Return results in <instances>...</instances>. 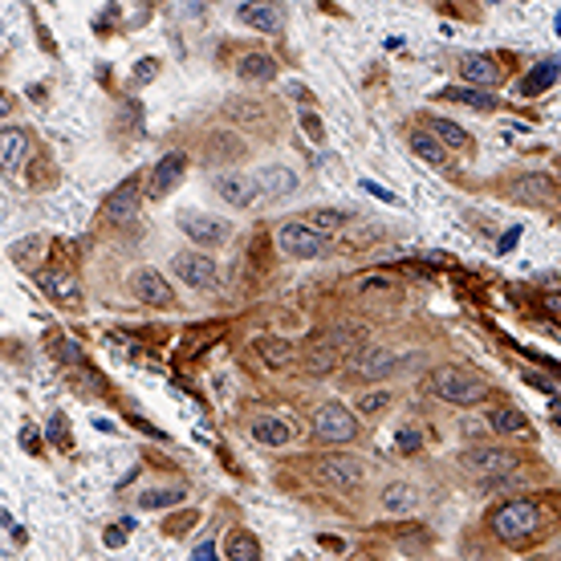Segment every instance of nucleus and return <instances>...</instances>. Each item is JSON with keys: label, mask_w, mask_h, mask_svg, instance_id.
Returning <instances> with one entry per match:
<instances>
[{"label": "nucleus", "mask_w": 561, "mask_h": 561, "mask_svg": "<svg viewBox=\"0 0 561 561\" xmlns=\"http://www.w3.org/2000/svg\"><path fill=\"white\" fill-rule=\"evenodd\" d=\"M431 395L452 407H476L492 395V387H488V379H480L476 370H468V366H439V370L431 374Z\"/></svg>", "instance_id": "1"}, {"label": "nucleus", "mask_w": 561, "mask_h": 561, "mask_svg": "<svg viewBox=\"0 0 561 561\" xmlns=\"http://www.w3.org/2000/svg\"><path fill=\"white\" fill-rule=\"evenodd\" d=\"M537 528H541V509L533 500H509L492 512V533L509 545L528 541Z\"/></svg>", "instance_id": "2"}, {"label": "nucleus", "mask_w": 561, "mask_h": 561, "mask_svg": "<svg viewBox=\"0 0 561 561\" xmlns=\"http://www.w3.org/2000/svg\"><path fill=\"white\" fill-rule=\"evenodd\" d=\"M276 248L293 260H317L330 252V236L313 232L305 220H285V224L276 228Z\"/></svg>", "instance_id": "3"}, {"label": "nucleus", "mask_w": 561, "mask_h": 561, "mask_svg": "<svg viewBox=\"0 0 561 561\" xmlns=\"http://www.w3.org/2000/svg\"><path fill=\"white\" fill-rule=\"evenodd\" d=\"M313 480L333 492H354V488H362L366 468L354 455H322V460H313Z\"/></svg>", "instance_id": "4"}, {"label": "nucleus", "mask_w": 561, "mask_h": 561, "mask_svg": "<svg viewBox=\"0 0 561 561\" xmlns=\"http://www.w3.org/2000/svg\"><path fill=\"white\" fill-rule=\"evenodd\" d=\"M179 232L187 236L192 244H200L203 248H224L228 240H232V224L220 216H208V211H179Z\"/></svg>", "instance_id": "5"}, {"label": "nucleus", "mask_w": 561, "mask_h": 561, "mask_svg": "<svg viewBox=\"0 0 561 561\" xmlns=\"http://www.w3.org/2000/svg\"><path fill=\"white\" fill-rule=\"evenodd\" d=\"M313 435L322 444H350L358 435V415L341 403H322L313 411Z\"/></svg>", "instance_id": "6"}, {"label": "nucleus", "mask_w": 561, "mask_h": 561, "mask_svg": "<svg viewBox=\"0 0 561 561\" xmlns=\"http://www.w3.org/2000/svg\"><path fill=\"white\" fill-rule=\"evenodd\" d=\"M460 468L492 480V476H509V472L517 468V455L504 452V447H496V444H472V447H463L460 452Z\"/></svg>", "instance_id": "7"}, {"label": "nucleus", "mask_w": 561, "mask_h": 561, "mask_svg": "<svg viewBox=\"0 0 561 561\" xmlns=\"http://www.w3.org/2000/svg\"><path fill=\"white\" fill-rule=\"evenodd\" d=\"M171 268H175V276L183 285H192V289H216V285H220L216 260H211L208 252H200V248L175 252V257H171Z\"/></svg>", "instance_id": "8"}, {"label": "nucleus", "mask_w": 561, "mask_h": 561, "mask_svg": "<svg viewBox=\"0 0 561 561\" xmlns=\"http://www.w3.org/2000/svg\"><path fill=\"white\" fill-rule=\"evenodd\" d=\"M211 187H216V195L224 203H236V208H252L260 195L257 179L244 175V171H220L216 179H211Z\"/></svg>", "instance_id": "9"}, {"label": "nucleus", "mask_w": 561, "mask_h": 561, "mask_svg": "<svg viewBox=\"0 0 561 561\" xmlns=\"http://www.w3.org/2000/svg\"><path fill=\"white\" fill-rule=\"evenodd\" d=\"M187 171V154L183 151H171L163 154L159 163H154L151 171V183H146V200H163V195H171L179 187V179H183Z\"/></svg>", "instance_id": "10"}, {"label": "nucleus", "mask_w": 561, "mask_h": 561, "mask_svg": "<svg viewBox=\"0 0 561 561\" xmlns=\"http://www.w3.org/2000/svg\"><path fill=\"white\" fill-rule=\"evenodd\" d=\"M130 289H135L138 301H146V305H175V293H171L167 276L159 273V268H138L135 276H130Z\"/></svg>", "instance_id": "11"}, {"label": "nucleus", "mask_w": 561, "mask_h": 561, "mask_svg": "<svg viewBox=\"0 0 561 561\" xmlns=\"http://www.w3.org/2000/svg\"><path fill=\"white\" fill-rule=\"evenodd\" d=\"M135 211H138V175H126L110 195H106L102 216L110 220V224H126Z\"/></svg>", "instance_id": "12"}, {"label": "nucleus", "mask_w": 561, "mask_h": 561, "mask_svg": "<svg viewBox=\"0 0 561 561\" xmlns=\"http://www.w3.org/2000/svg\"><path fill=\"white\" fill-rule=\"evenodd\" d=\"M341 346H333L330 338H313L305 346V354H301V366H305V374H313V379H322V374H330V370H338L341 366Z\"/></svg>", "instance_id": "13"}, {"label": "nucleus", "mask_w": 561, "mask_h": 561, "mask_svg": "<svg viewBox=\"0 0 561 561\" xmlns=\"http://www.w3.org/2000/svg\"><path fill=\"white\" fill-rule=\"evenodd\" d=\"M354 370L362 379H387L390 370H398V354L390 346H362L354 354Z\"/></svg>", "instance_id": "14"}, {"label": "nucleus", "mask_w": 561, "mask_h": 561, "mask_svg": "<svg viewBox=\"0 0 561 561\" xmlns=\"http://www.w3.org/2000/svg\"><path fill=\"white\" fill-rule=\"evenodd\" d=\"M252 354H257L268 370H281V366L293 362L297 346H293L289 338H276V333H260V338H252Z\"/></svg>", "instance_id": "15"}, {"label": "nucleus", "mask_w": 561, "mask_h": 561, "mask_svg": "<svg viewBox=\"0 0 561 561\" xmlns=\"http://www.w3.org/2000/svg\"><path fill=\"white\" fill-rule=\"evenodd\" d=\"M460 78L468 86H500V65L488 53H463L460 57Z\"/></svg>", "instance_id": "16"}, {"label": "nucleus", "mask_w": 561, "mask_h": 561, "mask_svg": "<svg viewBox=\"0 0 561 561\" xmlns=\"http://www.w3.org/2000/svg\"><path fill=\"white\" fill-rule=\"evenodd\" d=\"M252 179H257L260 195H268V200H276V195H289V192H297V171H293V167H285V163H268V167H260Z\"/></svg>", "instance_id": "17"}, {"label": "nucleus", "mask_w": 561, "mask_h": 561, "mask_svg": "<svg viewBox=\"0 0 561 561\" xmlns=\"http://www.w3.org/2000/svg\"><path fill=\"white\" fill-rule=\"evenodd\" d=\"M41 289H45L57 305H78L81 301V285L70 268H49V273H41Z\"/></svg>", "instance_id": "18"}, {"label": "nucleus", "mask_w": 561, "mask_h": 561, "mask_svg": "<svg viewBox=\"0 0 561 561\" xmlns=\"http://www.w3.org/2000/svg\"><path fill=\"white\" fill-rule=\"evenodd\" d=\"M244 151H248V146H244L240 135H232V130H216V135L203 138V159L208 163H236V159H244Z\"/></svg>", "instance_id": "19"}, {"label": "nucleus", "mask_w": 561, "mask_h": 561, "mask_svg": "<svg viewBox=\"0 0 561 561\" xmlns=\"http://www.w3.org/2000/svg\"><path fill=\"white\" fill-rule=\"evenodd\" d=\"M236 16L260 33H281V24H285L281 5H252V0H244V5H236Z\"/></svg>", "instance_id": "20"}, {"label": "nucleus", "mask_w": 561, "mask_h": 561, "mask_svg": "<svg viewBox=\"0 0 561 561\" xmlns=\"http://www.w3.org/2000/svg\"><path fill=\"white\" fill-rule=\"evenodd\" d=\"M509 195L520 203H549L553 200V179L541 175V171H528V175H520L517 183L509 187Z\"/></svg>", "instance_id": "21"}, {"label": "nucleus", "mask_w": 561, "mask_h": 561, "mask_svg": "<svg viewBox=\"0 0 561 561\" xmlns=\"http://www.w3.org/2000/svg\"><path fill=\"white\" fill-rule=\"evenodd\" d=\"M236 78H244V81H273L276 78V61L268 53H240V57H236Z\"/></svg>", "instance_id": "22"}, {"label": "nucleus", "mask_w": 561, "mask_h": 561, "mask_svg": "<svg viewBox=\"0 0 561 561\" xmlns=\"http://www.w3.org/2000/svg\"><path fill=\"white\" fill-rule=\"evenodd\" d=\"M407 143H411V151L419 154L423 163H431V167H444V163H447V146L439 143L431 130H411V135H407Z\"/></svg>", "instance_id": "23"}, {"label": "nucleus", "mask_w": 561, "mask_h": 561, "mask_svg": "<svg viewBox=\"0 0 561 561\" xmlns=\"http://www.w3.org/2000/svg\"><path fill=\"white\" fill-rule=\"evenodd\" d=\"M561 78V57H549V61H541V65H533V70H528V78L520 81V94H545V89L553 86V81Z\"/></svg>", "instance_id": "24"}, {"label": "nucleus", "mask_w": 561, "mask_h": 561, "mask_svg": "<svg viewBox=\"0 0 561 561\" xmlns=\"http://www.w3.org/2000/svg\"><path fill=\"white\" fill-rule=\"evenodd\" d=\"M224 553L228 561H260V541L252 533H244V528H232L224 537Z\"/></svg>", "instance_id": "25"}, {"label": "nucleus", "mask_w": 561, "mask_h": 561, "mask_svg": "<svg viewBox=\"0 0 561 561\" xmlns=\"http://www.w3.org/2000/svg\"><path fill=\"white\" fill-rule=\"evenodd\" d=\"M488 427L504 431V435H520V431H528V415L517 407H496V411H488Z\"/></svg>", "instance_id": "26"}, {"label": "nucleus", "mask_w": 561, "mask_h": 561, "mask_svg": "<svg viewBox=\"0 0 561 561\" xmlns=\"http://www.w3.org/2000/svg\"><path fill=\"white\" fill-rule=\"evenodd\" d=\"M24 146H29V135H24V130H16V126H8L5 130V146H0V167H5V171L21 167Z\"/></svg>", "instance_id": "27"}, {"label": "nucleus", "mask_w": 561, "mask_h": 561, "mask_svg": "<svg viewBox=\"0 0 561 561\" xmlns=\"http://www.w3.org/2000/svg\"><path fill=\"white\" fill-rule=\"evenodd\" d=\"M252 439L265 444V447H285L293 439V431L285 427L281 419H257V423H252Z\"/></svg>", "instance_id": "28"}, {"label": "nucleus", "mask_w": 561, "mask_h": 561, "mask_svg": "<svg viewBox=\"0 0 561 561\" xmlns=\"http://www.w3.org/2000/svg\"><path fill=\"white\" fill-rule=\"evenodd\" d=\"M305 224L313 228V232H322V236H333L338 228L350 224V216H346V211H338V208H313L305 216Z\"/></svg>", "instance_id": "29"}, {"label": "nucleus", "mask_w": 561, "mask_h": 561, "mask_svg": "<svg viewBox=\"0 0 561 561\" xmlns=\"http://www.w3.org/2000/svg\"><path fill=\"white\" fill-rule=\"evenodd\" d=\"M41 252H45V236H24V240L8 244V260L21 268H33V260H37Z\"/></svg>", "instance_id": "30"}, {"label": "nucleus", "mask_w": 561, "mask_h": 561, "mask_svg": "<svg viewBox=\"0 0 561 561\" xmlns=\"http://www.w3.org/2000/svg\"><path fill=\"white\" fill-rule=\"evenodd\" d=\"M415 504H419V492H415L411 484H390L387 492H382V509L387 512H411Z\"/></svg>", "instance_id": "31"}, {"label": "nucleus", "mask_w": 561, "mask_h": 561, "mask_svg": "<svg viewBox=\"0 0 561 561\" xmlns=\"http://www.w3.org/2000/svg\"><path fill=\"white\" fill-rule=\"evenodd\" d=\"M427 130L447 146V151H452V146H463V143H468V130H463L460 122H452V118H431Z\"/></svg>", "instance_id": "32"}, {"label": "nucleus", "mask_w": 561, "mask_h": 561, "mask_svg": "<svg viewBox=\"0 0 561 561\" xmlns=\"http://www.w3.org/2000/svg\"><path fill=\"white\" fill-rule=\"evenodd\" d=\"M224 114L228 118H236V122H265V102H252V98H232V102L224 106Z\"/></svg>", "instance_id": "33"}, {"label": "nucleus", "mask_w": 561, "mask_h": 561, "mask_svg": "<svg viewBox=\"0 0 561 561\" xmlns=\"http://www.w3.org/2000/svg\"><path fill=\"white\" fill-rule=\"evenodd\" d=\"M179 500H183V488H151L138 496V509H171Z\"/></svg>", "instance_id": "34"}, {"label": "nucleus", "mask_w": 561, "mask_h": 561, "mask_svg": "<svg viewBox=\"0 0 561 561\" xmlns=\"http://www.w3.org/2000/svg\"><path fill=\"white\" fill-rule=\"evenodd\" d=\"M444 98H452V102H463V106H472V110H492V98L484 94V89H468V86H460V89H444Z\"/></svg>", "instance_id": "35"}, {"label": "nucleus", "mask_w": 561, "mask_h": 561, "mask_svg": "<svg viewBox=\"0 0 561 561\" xmlns=\"http://www.w3.org/2000/svg\"><path fill=\"white\" fill-rule=\"evenodd\" d=\"M390 390H366L362 398H358V415H366V419H370V415H382L390 407Z\"/></svg>", "instance_id": "36"}, {"label": "nucleus", "mask_w": 561, "mask_h": 561, "mask_svg": "<svg viewBox=\"0 0 561 561\" xmlns=\"http://www.w3.org/2000/svg\"><path fill=\"white\" fill-rule=\"evenodd\" d=\"M49 350L57 354V362H61V366H78L81 362V350L73 346V341H65L61 333H49Z\"/></svg>", "instance_id": "37"}, {"label": "nucleus", "mask_w": 561, "mask_h": 561, "mask_svg": "<svg viewBox=\"0 0 561 561\" xmlns=\"http://www.w3.org/2000/svg\"><path fill=\"white\" fill-rule=\"evenodd\" d=\"M395 447H398V452H403V455H415V452H419V447H423V435H419V431H415V427H398Z\"/></svg>", "instance_id": "38"}, {"label": "nucleus", "mask_w": 561, "mask_h": 561, "mask_svg": "<svg viewBox=\"0 0 561 561\" xmlns=\"http://www.w3.org/2000/svg\"><path fill=\"white\" fill-rule=\"evenodd\" d=\"M301 126H305V135L313 138V143H322L325 138V126H322V118H317L313 110H301Z\"/></svg>", "instance_id": "39"}, {"label": "nucleus", "mask_w": 561, "mask_h": 561, "mask_svg": "<svg viewBox=\"0 0 561 561\" xmlns=\"http://www.w3.org/2000/svg\"><path fill=\"white\" fill-rule=\"evenodd\" d=\"M49 439L57 447H70V435H65V415H49Z\"/></svg>", "instance_id": "40"}, {"label": "nucleus", "mask_w": 561, "mask_h": 561, "mask_svg": "<svg viewBox=\"0 0 561 561\" xmlns=\"http://www.w3.org/2000/svg\"><path fill=\"white\" fill-rule=\"evenodd\" d=\"M154 70H159V61H154V57H143V61L135 65V86H146V81L154 78Z\"/></svg>", "instance_id": "41"}, {"label": "nucleus", "mask_w": 561, "mask_h": 561, "mask_svg": "<svg viewBox=\"0 0 561 561\" xmlns=\"http://www.w3.org/2000/svg\"><path fill=\"white\" fill-rule=\"evenodd\" d=\"M358 187H362L366 195H374V200H382V203H395V200H398L395 192H387V187H382V183H374V179H362V183H358Z\"/></svg>", "instance_id": "42"}, {"label": "nucleus", "mask_w": 561, "mask_h": 561, "mask_svg": "<svg viewBox=\"0 0 561 561\" xmlns=\"http://www.w3.org/2000/svg\"><path fill=\"white\" fill-rule=\"evenodd\" d=\"M192 561H216V541H200V545H195Z\"/></svg>", "instance_id": "43"}, {"label": "nucleus", "mask_w": 561, "mask_h": 561, "mask_svg": "<svg viewBox=\"0 0 561 561\" xmlns=\"http://www.w3.org/2000/svg\"><path fill=\"white\" fill-rule=\"evenodd\" d=\"M122 541H126V525H118V528H110V533H106V545H110V549H118Z\"/></svg>", "instance_id": "44"}, {"label": "nucleus", "mask_w": 561, "mask_h": 561, "mask_svg": "<svg viewBox=\"0 0 561 561\" xmlns=\"http://www.w3.org/2000/svg\"><path fill=\"white\" fill-rule=\"evenodd\" d=\"M517 240H520V228H509V232H504V240H500V252H509Z\"/></svg>", "instance_id": "45"}, {"label": "nucleus", "mask_w": 561, "mask_h": 561, "mask_svg": "<svg viewBox=\"0 0 561 561\" xmlns=\"http://www.w3.org/2000/svg\"><path fill=\"white\" fill-rule=\"evenodd\" d=\"M545 309H549L553 317H561V297H557V293H553V297H545Z\"/></svg>", "instance_id": "46"}, {"label": "nucleus", "mask_w": 561, "mask_h": 561, "mask_svg": "<svg viewBox=\"0 0 561 561\" xmlns=\"http://www.w3.org/2000/svg\"><path fill=\"white\" fill-rule=\"evenodd\" d=\"M533 561H545V557H533Z\"/></svg>", "instance_id": "47"}]
</instances>
